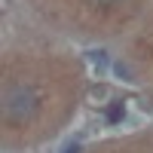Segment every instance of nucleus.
<instances>
[{
	"mask_svg": "<svg viewBox=\"0 0 153 153\" xmlns=\"http://www.w3.org/2000/svg\"><path fill=\"white\" fill-rule=\"evenodd\" d=\"M3 110H6V120L22 123V120H28L37 110V98H34V92L28 86H12L3 95Z\"/></svg>",
	"mask_w": 153,
	"mask_h": 153,
	"instance_id": "obj_1",
	"label": "nucleus"
},
{
	"mask_svg": "<svg viewBox=\"0 0 153 153\" xmlns=\"http://www.w3.org/2000/svg\"><path fill=\"white\" fill-rule=\"evenodd\" d=\"M123 120V104H110L107 107V123H120Z\"/></svg>",
	"mask_w": 153,
	"mask_h": 153,
	"instance_id": "obj_2",
	"label": "nucleus"
},
{
	"mask_svg": "<svg viewBox=\"0 0 153 153\" xmlns=\"http://www.w3.org/2000/svg\"><path fill=\"white\" fill-rule=\"evenodd\" d=\"M76 150H80L76 144H68V147H65V153H76Z\"/></svg>",
	"mask_w": 153,
	"mask_h": 153,
	"instance_id": "obj_3",
	"label": "nucleus"
},
{
	"mask_svg": "<svg viewBox=\"0 0 153 153\" xmlns=\"http://www.w3.org/2000/svg\"><path fill=\"white\" fill-rule=\"evenodd\" d=\"M98 3H117V0H98Z\"/></svg>",
	"mask_w": 153,
	"mask_h": 153,
	"instance_id": "obj_4",
	"label": "nucleus"
}]
</instances>
